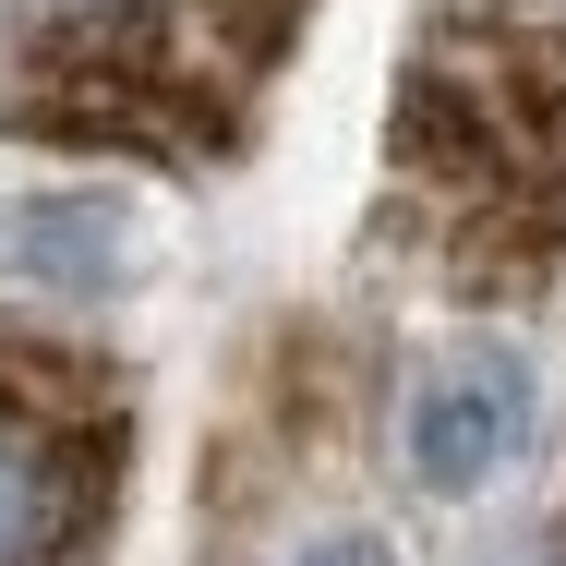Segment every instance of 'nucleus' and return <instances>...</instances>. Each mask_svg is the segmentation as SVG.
<instances>
[{"label": "nucleus", "instance_id": "nucleus-1", "mask_svg": "<svg viewBox=\"0 0 566 566\" xmlns=\"http://www.w3.org/2000/svg\"><path fill=\"white\" fill-rule=\"evenodd\" d=\"M386 229L458 302H531L566 265V12L434 0L398 73Z\"/></svg>", "mask_w": 566, "mask_h": 566}, {"label": "nucleus", "instance_id": "nucleus-2", "mask_svg": "<svg viewBox=\"0 0 566 566\" xmlns=\"http://www.w3.org/2000/svg\"><path fill=\"white\" fill-rule=\"evenodd\" d=\"M302 0H12V133L206 169L277 85Z\"/></svg>", "mask_w": 566, "mask_h": 566}, {"label": "nucleus", "instance_id": "nucleus-3", "mask_svg": "<svg viewBox=\"0 0 566 566\" xmlns=\"http://www.w3.org/2000/svg\"><path fill=\"white\" fill-rule=\"evenodd\" d=\"M133 470V386L36 326L0 338V566H97Z\"/></svg>", "mask_w": 566, "mask_h": 566}, {"label": "nucleus", "instance_id": "nucleus-4", "mask_svg": "<svg viewBox=\"0 0 566 566\" xmlns=\"http://www.w3.org/2000/svg\"><path fill=\"white\" fill-rule=\"evenodd\" d=\"M531 447V361L494 338L447 349L422 386H410V422H398V458L422 494H482L506 458Z\"/></svg>", "mask_w": 566, "mask_h": 566}, {"label": "nucleus", "instance_id": "nucleus-5", "mask_svg": "<svg viewBox=\"0 0 566 566\" xmlns=\"http://www.w3.org/2000/svg\"><path fill=\"white\" fill-rule=\"evenodd\" d=\"M0 265L36 277V290H109V277H120V218L49 193V206H24V218L0 229Z\"/></svg>", "mask_w": 566, "mask_h": 566}, {"label": "nucleus", "instance_id": "nucleus-6", "mask_svg": "<svg viewBox=\"0 0 566 566\" xmlns=\"http://www.w3.org/2000/svg\"><path fill=\"white\" fill-rule=\"evenodd\" d=\"M290 566H398V555H386V531H326V543H302Z\"/></svg>", "mask_w": 566, "mask_h": 566}, {"label": "nucleus", "instance_id": "nucleus-7", "mask_svg": "<svg viewBox=\"0 0 566 566\" xmlns=\"http://www.w3.org/2000/svg\"><path fill=\"white\" fill-rule=\"evenodd\" d=\"M531 566H566V543H543V555H531Z\"/></svg>", "mask_w": 566, "mask_h": 566}]
</instances>
